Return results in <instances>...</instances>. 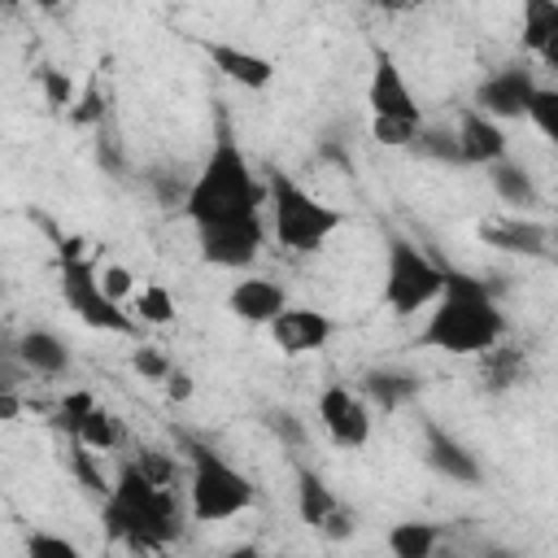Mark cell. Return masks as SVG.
Returning a JSON list of instances; mask_svg holds the SVG:
<instances>
[{
  "instance_id": "9c48e42d",
  "label": "cell",
  "mask_w": 558,
  "mask_h": 558,
  "mask_svg": "<svg viewBox=\"0 0 558 558\" xmlns=\"http://www.w3.org/2000/svg\"><path fill=\"white\" fill-rule=\"evenodd\" d=\"M318 418L340 449H362L371 440V405L349 384H327L318 392Z\"/></svg>"
},
{
  "instance_id": "d4e9b609",
  "label": "cell",
  "mask_w": 558,
  "mask_h": 558,
  "mask_svg": "<svg viewBox=\"0 0 558 558\" xmlns=\"http://www.w3.org/2000/svg\"><path fill=\"white\" fill-rule=\"evenodd\" d=\"M488 179H493V187H497V196H501L506 205H536V187H532L527 170L510 166L506 157L488 166Z\"/></svg>"
},
{
  "instance_id": "30bf717a",
  "label": "cell",
  "mask_w": 558,
  "mask_h": 558,
  "mask_svg": "<svg viewBox=\"0 0 558 558\" xmlns=\"http://www.w3.org/2000/svg\"><path fill=\"white\" fill-rule=\"evenodd\" d=\"M366 105H371V118H410V122H423L418 113V100L410 96L397 61L388 48H371V87H366Z\"/></svg>"
},
{
  "instance_id": "f546056e",
  "label": "cell",
  "mask_w": 558,
  "mask_h": 558,
  "mask_svg": "<svg viewBox=\"0 0 558 558\" xmlns=\"http://www.w3.org/2000/svg\"><path fill=\"white\" fill-rule=\"evenodd\" d=\"M131 462H135L153 484H161V488H170V484H174V471H179V466H174V458H170L166 449L144 445V449H135V458H131Z\"/></svg>"
},
{
  "instance_id": "d6a6232c",
  "label": "cell",
  "mask_w": 558,
  "mask_h": 558,
  "mask_svg": "<svg viewBox=\"0 0 558 558\" xmlns=\"http://www.w3.org/2000/svg\"><path fill=\"white\" fill-rule=\"evenodd\" d=\"M39 87H44L48 109H70V105H74V87H70V78H65L61 70L44 65V70H39Z\"/></svg>"
},
{
  "instance_id": "ee69618b",
  "label": "cell",
  "mask_w": 558,
  "mask_h": 558,
  "mask_svg": "<svg viewBox=\"0 0 558 558\" xmlns=\"http://www.w3.org/2000/svg\"><path fill=\"white\" fill-rule=\"evenodd\" d=\"M0 4H17V0H0Z\"/></svg>"
},
{
  "instance_id": "8992f818",
  "label": "cell",
  "mask_w": 558,
  "mask_h": 558,
  "mask_svg": "<svg viewBox=\"0 0 558 558\" xmlns=\"http://www.w3.org/2000/svg\"><path fill=\"white\" fill-rule=\"evenodd\" d=\"M445 288V266L432 262L414 240L392 235L388 240V270H384V305L397 318L418 314L423 305H432Z\"/></svg>"
},
{
  "instance_id": "8d00e7d4",
  "label": "cell",
  "mask_w": 558,
  "mask_h": 558,
  "mask_svg": "<svg viewBox=\"0 0 558 558\" xmlns=\"http://www.w3.org/2000/svg\"><path fill=\"white\" fill-rule=\"evenodd\" d=\"M314 532H323L327 541H349V536L357 532V519H353V510H344V506L336 501V510H331V514H327V519H323Z\"/></svg>"
},
{
  "instance_id": "2e32d148",
  "label": "cell",
  "mask_w": 558,
  "mask_h": 558,
  "mask_svg": "<svg viewBox=\"0 0 558 558\" xmlns=\"http://www.w3.org/2000/svg\"><path fill=\"white\" fill-rule=\"evenodd\" d=\"M480 240L501 248V253H523V257H545L549 253V227L545 222H527V218L480 222Z\"/></svg>"
},
{
  "instance_id": "d6986e66",
  "label": "cell",
  "mask_w": 558,
  "mask_h": 558,
  "mask_svg": "<svg viewBox=\"0 0 558 558\" xmlns=\"http://www.w3.org/2000/svg\"><path fill=\"white\" fill-rule=\"evenodd\" d=\"M523 48L558 65V0H523Z\"/></svg>"
},
{
  "instance_id": "9a60e30c",
  "label": "cell",
  "mask_w": 558,
  "mask_h": 558,
  "mask_svg": "<svg viewBox=\"0 0 558 558\" xmlns=\"http://www.w3.org/2000/svg\"><path fill=\"white\" fill-rule=\"evenodd\" d=\"M283 305H288V292H283L275 279H240V283L227 292L231 318L253 323V327H266Z\"/></svg>"
},
{
  "instance_id": "1f68e13d",
  "label": "cell",
  "mask_w": 558,
  "mask_h": 558,
  "mask_svg": "<svg viewBox=\"0 0 558 558\" xmlns=\"http://www.w3.org/2000/svg\"><path fill=\"white\" fill-rule=\"evenodd\" d=\"M96 283H100V292H105L109 301H126V296L135 292V275H131L122 262H105V266H96Z\"/></svg>"
},
{
  "instance_id": "5bb4252c",
  "label": "cell",
  "mask_w": 558,
  "mask_h": 558,
  "mask_svg": "<svg viewBox=\"0 0 558 558\" xmlns=\"http://www.w3.org/2000/svg\"><path fill=\"white\" fill-rule=\"evenodd\" d=\"M205 57L214 61V70L231 83H240L244 92H262L270 87L275 78V61L262 57V52H248V48H235V44H205Z\"/></svg>"
},
{
  "instance_id": "f1b7e54d",
  "label": "cell",
  "mask_w": 558,
  "mask_h": 558,
  "mask_svg": "<svg viewBox=\"0 0 558 558\" xmlns=\"http://www.w3.org/2000/svg\"><path fill=\"white\" fill-rule=\"evenodd\" d=\"M423 122H410V118H371V135L384 144V148H410L414 135H418Z\"/></svg>"
},
{
  "instance_id": "e0dca14e",
  "label": "cell",
  "mask_w": 558,
  "mask_h": 558,
  "mask_svg": "<svg viewBox=\"0 0 558 558\" xmlns=\"http://www.w3.org/2000/svg\"><path fill=\"white\" fill-rule=\"evenodd\" d=\"M423 436H427V466H432V471H440V475H449V480H458V484H475V480H480V462L466 453L462 440H453V436H449L445 427H436V423H427Z\"/></svg>"
},
{
  "instance_id": "277c9868",
  "label": "cell",
  "mask_w": 558,
  "mask_h": 558,
  "mask_svg": "<svg viewBox=\"0 0 558 558\" xmlns=\"http://www.w3.org/2000/svg\"><path fill=\"white\" fill-rule=\"evenodd\" d=\"M266 201H270V222H275V240L288 253H314L327 244L331 231L344 227V214L323 205L318 196H310L301 183H292L288 174H270L266 183Z\"/></svg>"
},
{
  "instance_id": "3957f363",
  "label": "cell",
  "mask_w": 558,
  "mask_h": 558,
  "mask_svg": "<svg viewBox=\"0 0 558 558\" xmlns=\"http://www.w3.org/2000/svg\"><path fill=\"white\" fill-rule=\"evenodd\" d=\"M105 523L109 536L131 549H166L179 532V506L170 488L153 484L135 462H122L105 493Z\"/></svg>"
},
{
  "instance_id": "b9f144b4",
  "label": "cell",
  "mask_w": 558,
  "mask_h": 558,
  "mask_svg": "<svg viewBox=\"0 0 558 558\" xmlns=\"http://www.w3.org/2000/svg\"><path fill=\"white\" fill-rule=\"evenodd\" d=\"M275 427H283V436H288V440H301V427L292 423V414H275Z\"/></svg>"
},
{
  "instance_id": "8fae6325",
  "label": "cell",
  "mask_w": 558,
  "mask_h": 558,
  "mask_svg": "<svg viewBox=\"0 0 558 558\" xmlns=\"http://www.w3.org/2000/svg\"><path fill=\"white\" fill-rule=\"evenodd\" d=\"M266 327H270V340H275V349H279L283 357L318 353V349L331 340V331H336V323H331L327 314L310 310V305H283Z\"/></svg>"
},
{
  "instance_id": "4316f807",
  "label": "cell",
  "mask_w": 558,
  "mask_h": 558,
  "mask_svg": "<svg viewBox=\"0 0 558 558\" xmlns=\"http://www.w3.org/2000/svg\"><path fill=\"white\" fill-rule=\"evenodd\" d=\"M523 118H532V126L545 135V140H558V92L554 87H536Z\"/></svg>"
},
{
  "instance_id": "484cf974",
  "label": "cell",
  "mask_w": 558,
  "mask_h": 558,
  "mask_svg": "<svg viewBox=\"0 0 558 558\" xmlns=\"http://www.w3.org/2000/svg\"><path fill=\"white\" fill-rule=\"evenodd\" d=\"M131 314H135V323H153V327H166V323L174 318V296H170L161 283H148V288H140V292H135V301H131Z\"/></svg>"
},
{
  "instance_id": "4fadbf2b",
  "label": "cell",
  "mask_w": 558,
  "mask_h": 558,
  "mask_svg": "<svg viewBox=\"0 0 558 558\" xmlns=\"http://www.w3.org/2000/svg\"><path fill=\"white\" fill-rule=\"evenodd\" d=\"M458 153L466 166H493L506 157V131L497 126V118L480 113V109H466L458 118Z\"/></svg>"
},
{
  "instance_id": "5b68a950",
  "label": "cell",
  "mask_w": 558,
  "mask_h": 558,
  "mask_svg": "<svg viewBox=\"0 0 558 558\" xmlns=\"http://www.w3.org/2000/svg\"><path fill=\"white\" fill-rule=\"evenodd\" d=\"M187 458H192L187 506H192L196 523H227V519H235V514H244L253 506V497H257L253 484L231 462H222L214 449L187 445Z\"/></svg>"
},
{
  "instance_id": "ab89813d",
  "label": "cell",
  "mask_w": 558,
  "mask_h": 558,
  "mask_svg": "<svg viewBox=\"0 0 558 558\" xmlns=\"http://www.w3.org/2000/svg\"><path fill=\"white\" fill-rule=\"evenodd\" d=\"M22 414V401L13 392H0V418H17Z\"/></svg>"
},
{
  "instance_id": "7402d4cb",
  "label": "cell",
  "mask_w": 558,
  "mask_h": 558,
  "mask_svg": "<svg viewBox=\"0 0 558 558\" xmlns=\"http://www.w3.org/2000/svg\"><path fill=\"white\" fill-rule=\"evenodd\" d=\"M296 510H301V523H310V527H318V523L336 510V493H331L327 480L314 475L310 466L296 471Z\"/></svg>"
},
{
  "instance_id": "e575fe53",
  "label": "cell",
  "mask_w": 558,
  "mask_h": 558,
  "mask_svg": "<svg viewBox=\"0 0 558 558\" xmlns=\"http://www.w3.org/2000/svg\"><path fill=\"white\" fill-rule=\"evenodd\" d=\"M131 366H135L144 379H157V384H161V379H166V371H170V357H166L157 344H140V349L131 353Z\"/></svg>"
},
{
  "instance_id": "f35d334b",
  "label": "cell",
  "mask_w": 558,
  "mask_h": 558,
  "mask_svg": "<svg viewBox=\"0 0 558 558\" xmlns=\"http://www.w3.org/2000/svg\"><path fill=\"white\" fill-rule=\"evenodd\" d=\"M161 388H166V397H170V401H192L196 379H192L183 366H170V371H166V379H161Z\"/></svg>"
},
{
  "instance_id": "4dcf8cb0",
  "label": "cell",
  "mask_w": 558,
  "mask_h": 558,
  "mask_svg": "<svg viewBox=\"0 0 558 558\" xmlns=\"http://www.w3.org/2000/svg\"><path fill=\"white\" fill-rule=\"evenodd\" d=\"M96 453L87 449V445H78L74 440V449H70V471H74V480L87 488V493H96V497H105L109 493V484H105V475L96 471V462H92Z\"/></svg>"
},
{
  "instance_id": "d590c367",
  "label": "cell",
  "mask_w": 558,
  "mask_h": 558,
  "mask_svg": "<svg viewBox=\"0 0 558 558\" xmlns=\"http://www.w3.org/2000/svg\"><path fill=\"white\" fill-rule=\"evenodd\" d=\"M26 549H31L35 558H78V545H74V541H65V536H44V532L26 536Z\"/></svg>"
},
{
  "instance_id": "cb8c5ba5",
  "label": "cell",
  "mask_w": 558,
  "mask_h": 558,
  "mask_svg": "<svg viewBox=\"0 0 558 558\" xmlns=\"http://www.w3.org/2000/svg\"><path fill=\"white\" fill-rule=\"evenodd\" d=\"M480 362H484V388H493V392H501V388H510V384H519V371H523V357H519V349H501V340L493 344V349H484V353H475Z\"/></svg>"
},
{
  "instance_id": "83f0119b",
  "label": "cell",
  "mask_w": 558,
  "mask_h": 558,
  "mask_svg": "<svg viewBox=\"0 0 558 558\" xmlns=\"http://www.w3.org/2000/svg\"><path fill=\"white\" fill-rule=\"evenodd\" d=\"M414 153H423V157H436V161H462V153H458V135L453 131H436V126H418V135H414V144H410Z\"/></svg>"
},
{
  "instance_id": "836d02e7",
  "label": "cell",
  "mask_w": 558,
  "mask_h": 558,
  "mask_svg": "<svg viewBox=\"0 0 558 558\" xmlns=\"http://www.w3.org/2000/svg\"><path fill=\"white\" fill-rule=\"evenodd\" d=\"M92 405H96V397H92L87 388H74V392H65V397H61V405H57V427L74 432Z\"/></svg>"
},
{
  "instance_id": "7c38bea8",
  "label": "cell",
  "mask_w": 558,
  "mask_h": 558,
  "mask_svg": "<svg viewBox=\"0 0 558 558\" xmlns=\"http://www.w3.org/2000/svg\"><path fill=\"white\" fill-rule=\"evenodd\" d=\"M532 92H536L532 70H527V65H506V70L488 74V78L475 87V109L488 113V118H523Z\"/></svg>"
},
{
  "instance_id": "ba28073f",
  "label": "cell",
  "mask_w": 558,
  "mask_h": 558,
  "mask_svg": "<svg viewBox=\"0 0 558 558\" xmlns=\"http://www.w3.org/2000/svg\"><path fill=\"white\" fill-rule=\"evenodd\" d=\"M196 244H201V257L209 266H227V270H244L257 262L262 244H266V227H262V214L253 218H231V222H209V227H196Z\"/></svg>"
},
{
  "instance_id": "6da1fadb",
  "label": "cell",
  "mask_w": 558,
  "mask_h": 558,
  "mask_svg": "<svg viewBox=\"0 0 558 558\" xmlns=\"http://www.w3.org/2000/svg\"><path fill=\"white\" fill-rule=\"evenodd\" d=\"M432 305L436 310L427 314V323L418 331V349L475 357V353L493 349L506 336V314L497 310L488 283L475 279V275L445 270V288H440V296Z\"/></svg>"
},
{
  "instance_id": "603a6c76",
  "label": "cell",
  "mask_w": 558,
  "mask_h": 558,
  "mask_svg": "<svg viewBox=\"0 0 558 558\" xmlns=\"http://www.w3.org/2000/svg\"><path fill=\"white\" fill-rule=\"evenodd\" d=\"M74 440H78V445H87L92 453H109V449H118V445H122V423H118V414H109V410L92 405V410L83 414V423L74 427Z\"/></svg>"
},
{
  "instance_id": "ac0fdd59",
  "label": "cell",
  "mask_w": 558,
  "mask_h": 558,
  "mask_svg": "<svg viewBox=\"0 0 558 558\" xmlns=\"http://www.w3.org/2000/svg\"><path fill=\"white\" fill-rule=\"evenodd\" d=\"M13 353H17V362H22L26 371H35V375H61V371L70 366L65 340H61L57 331H48V327L22 331L17 344H13Z\"/></svg>"
},
{
  "instance_id": "7a4b0ae2",
  "label": "cell",
  "mask_w": 558,
  "mask_h": 558,
  "mask_svg": "<svg viewBox=\"0 0 558 558\" xmlns=\"http://www.w3.org/2000/svg\"><path fill=\"white\" fill-rule=\"evenodd\" d=\"M262 209H266V183L253 174L248 157L240 153V144L231 140V131L222 126L209 161L201 166V174L183 192V214L196 227H209V222L253 218Z\"/></svg>"
},
{
  "instance_id": "7bdbcfd3",
  "label": "cell",
  "mask_w": 558,
  "mask_h": 558,
  "mask_svg": "<svg viewBox=\"0 0 558 558\" xmlns=\"http://www.w3.org/2000/svg\"><path fill=\"white\" fill-rule=\"evenodd\" d=\"M35 4H39V9H57L61 0H35Z\"/></svg>"
},
{
  "instance_id": "60d3db41",
  "label": "cell",
  "mask_w": 558,
  "mask_h": 558,
  "mask_svg": "<svg viewBox=\"0 0 558 558\" xmlns=\"http://www.w3.org/2000/svg\"><path fill=\"white\" fill-rule=\"evenodd\" d=\"M375 9H384V13H405V9H414L418 0H371Z\"/></svg>"
},
{
  "instance_id": "52a82bcc",
  "label": "cell",
  "mask_w": 558,
  "mask_h": 558,
  "mask_svg": "<svg viewBox=\"0 0 558 558\" xmlns=\"http://www.w3.org/2000/svg\"><path fill=\"white\" fill-rule=\"evenodd\" d=\"M61 296L92 331H113V336L135 331V314H126L122 301H109L100 292L96 262H87V257H61Z\"/></svg>"
},
{
  "instance_id": "44dd1931",
  "label": "cell",
  "mask_w": 558,
  "mask_h": 558,
  "mask_svg": "<svg viewBox=\"0 0 558 558\" xmlns=\"http://www.w3.org/2000/svg\"><path fill=\"white\" fill-rule=\"evenodd\" d=\"M384 541H388L392 558H432L436 545H440V527L423 523V519H410V523H392Z\"/></svg>"
},
{
  "instance_id": "74e56055",
  "label": "cell",
  "mask_w": 558,
  "mask_h": 558,
  "mask_svg": "<svg viewBox=\"0 0 558 558\" xmlns=\"http://www.w3.org/2000/svg\"><path fill=\"white\" fill-rule=\"evenodd\" d=\"M70 118H74L78 126H92V122H100V118H105V100H100V92H96V87H87V92H83V100L70 109Z\"/></svg>"
},
{
  "instance_id": "ffe728a7",
  "label": "cell",
  "mask_w": 558,
  "mask_h": 558,
  "mask_svg": "<svg viewBox=\"0 0 558 558\" xmlns=\"http://www.w3.org/2000/svg\"><path fill=\"white\" fill-rule=\"evenodd\" d=\"M362 392H366L379 410H397V405H405V401L418 392V379L405 375V371H392V366H375V371L362 375Z\"/></svg>"
}]
</instances>
